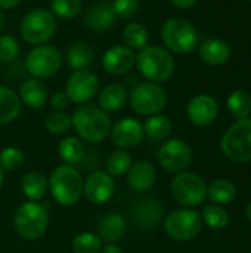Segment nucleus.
<instances>
[{
    "label": "nucleus",
    "mask_w": 251,
    "mask_h": 253,
    "mask_svg": "<svg viewBox=\"0 0 251 253\" xmlns=\"http://www.w3.org/2000/svg\"><path fill=\"white\" fill-rule=\"evenodd\" d=\"M143 126L139 120L126 117L118 120L114 127H111V138L112 142L120 150H130L136 148L143 139Z\"/></svg>",
    "instance_id": "14"
},
{
    "label": "nucleus",
    "mask_w": 251,
    "mask_h": 253,
    "mask_svg": "<svg viewBox=\"0 0 251 253\" xmlns=\"http://www.w3.org/2000/svg\"><path fill=\"white\" fill-rule=\"evenodd\" d=\"M99 253H123V251L118 246H115V245H108V246L102 248L99 251Z\"/></svg>",
    "instance_id": "44"
},
{
    "label": "nucleus",
    "mask_w": 251,
    "mask_h": 253,
    "mask_svg": "<svg viewBox=\"0 0 251 253\" xmlns=\"http://www.w3.org/2000/svg\"><path fill=\"white\" fill-rule=\"evenodd\" d=\"M99 237L107 242H118L126 233V221L120 213H107L98 224Z\"/></svg>",
    "instance_id": "24"
},
{
    "label": "nucleus",
    "mask_w": 251,
    "mask_h": 253,
    "mask_svg": "<svg viewBox=\"0 0 251 253\" xmlns=\"http://www.w3.org/2000/svg\"><path fill=\"white\" fill-rule=\"evenodd\" d=\"M223 154L235 163L251 162V119H238L222 138Z\"/></svg>",
    "instance_id": "4"
},
{
    "label": "nucleus",
    "mask_w": 251,
    "mask_h": 253,
    "mask_svg": "<svg viewBox=\"0 0 251 253\" xmlns=\"http://www.w3.org/2000/svg\"><path fill=\"white\" fill-rule=\"evenodd\" d=\"M143 132L151 139H155V141L164 139L172 132V122L166 116H161V114L151 116L143 125Z\"/></svg>",
    "instance_id": "31"
},
{
    "label": "nucleus",
    "mask_w": 251,
    "mask_h": 253,
    "mask_svg": "<svg viewBox=\"0 0 251 253\" xmlns=\"http://www.w3.org/2000/svg\"><path fill=\"white\" fill-rule=\"evenodd\" d=\"M19 53V43L9 34L0 36V62L9 64L16 59Z\"/></svg>",
    "instance_id": "39"
},
{
    "label": "nucleus",
    "mask_w": 251,
    "mask_h": 253,
    "mask_svg": "<svg viewBox=\"0 0 251 253\" xmlns=\"http://www.w3.org/2000/svg\"><path fill=\"white\" fill-rule=\"evenodd\" d=\"M1 184H3V169L0 168V187H1Z\"/></svg>",
    "instance_id": "48"
},
{
    "label": "nucleus",
    "mask_w": 251,
    "mask_h": 253,
    "mask_svg": "<svg viewBox=\"0 0 251 253\" xmlns=\"http://www.w3.org/2000/svg\"><path fill=\"white\" fill-rule=\"evenodd\" d=\"M135 53L127 46L115 44L109 47L102 56V67L111 76L127 74L135 64Z\"/></svg>",
    "instance_id": "17"
},
{
    "label": "nucleus",
    "mask_w": 251,
    "mask_h": 253,
    "mask_svg": "<svg viewBox=\"0 0 251 253\" xmlns=\"http://www.w3.org/2000/svg\"><path fill=\"white\" fill-rule=\"evenodd\" d=\"M24 162H25V157L19 148L7 147V148L1 150V153H0V168L3 170H7V172L18 170L24 165Z\"/></svg>",
    "instance_id": "38"
},
{
    "label": "nucleus",
    "mask_w": 251,
    "mask_h": 253,
    "mask_svg": "<svg viewBox=\"0 0 251 253\" xmlns=\"http://www.w3.org/2000/svg\"><path fill=\"white\" fill-rule=\"evenodd\" d=\"M192 160L191 147L182 139H170L163 144L158 150L160 165L172 173H179L185 170Z\"/></svg>",
    "instance_id": "12"
},
{
    "label": "nucleus",
    "mask_w": 251,
    "mask_h": 253,
    "mask_svg": "<svg viewBox=\"0 0 251 253\" xmlns=\"http://www.w3.org/2000/svg\"><path fill=\"white\" fill-rule=\"evenodd\" d=\"M112 9H114V13L117 18L127 19L138 12L139 1L138 0H114Z\"/></svg>",
    "instance_id": "40"
},
{
    "label": "nucleus",
    "mask_w": 251,
    "mask_h": 253,
    "mask_svg": "<svg viewBox=\"0 0 251 253\" xmlns=\"http://www.w3.org/2000/svg\"><path fill=\"white\" fill-rule=\"evenodd\" d=\"M4 22H6V16H4V13L0 10V31H1L3 27H4Z\"/></svg>",
    "instance_id": "45"
},
{
    "label": "nucleus",
    "mask_w": 251,
    "mask_h": 253,
    "mask_svg": "<svg viewBox=\"0 0 251 253\" xmlns=\"http://www.w3.org/2000/svg\"><path fill=\"white\" fill-rule=\"evenodd\" d=\"M49 187L53 199L65 208L75 205L84 191V182L80 172L70 165L58 166L52 172Z\"/></svg>",
    "instance_id": "3"
},
{
    "label": "nucleus",
    "mask_w": 251,
    "mask_h": 253,
    "mask_svg": "<svg viewBox=\"0 0 251 253\" xmlns=\"http://www.w3.org/2000/svg\"><path fill=\"white\" fill-rule=\"evenodd\" d=\"M195 1H197V0H172V3H173L175 6L180 7V9H188V7H191V6H194Z\"/></svg>",
    "instance_id": "42"
},
{
    "label": "nucleus",
    "mask_w": 251,
    "mask_h": 253,
    "mask_svg": "<svg viewBox=\"0 0 251 253\" xmlns=\"http://www.w3.org/2000/svg\"><path fill=\"white\" fill-rule=\"evenodd\" d=\"M247 218H249V221L251 222V202L249 203V206H247Z\"/></svg>",
    "instance_id": "47"
},
{
    "label": "nucleus",
    "mask_w": 251,
    "mask_h": 253,
    "mask_svg": "<svg viewBox=\"0 0 251 253\" xmlns=\"http://www.w3.org/2000/svg\"><path fill=\"white\" fill-rule=\"evenodd\" d=\"M102 1H109V0H102Z\"/></svg>",
    "instance_id": "49"
},
{
    "label": "nucleus",
    "mask_w": 251,
    "mask_h": 253,
    "mask_svg": "<svg viewBox=\"0 0 251 253\" xmlns=\"http://www.w3.org/2000/svg\"><path fill=\"white\" fill-rule=\"evenodd\" d=\"M98 87H99L98 76L93 71L84 68V70H77L70 76L65 92L71 102L86 104L96 95Z\"/></svg>",
    "instance_id": "13"
},
{
    "label": "nucleus",
    "mask_w": 251,
    "mask_h": 253,
    "mask_svg": "<svg viewBox=\"0 0 251 253\" xmlns=\"http://www.w3.org/2000/svg\"><path fill=\"white\" fill-rule=\"evenodd\" d=\"M186 113H188V119L191 120L192 125L204 127V126L212 125L216 120L219 107L213 96L201 93V95L194 96L189 101Z\"/></svg>",
    "instance_id": "15"
},
{
    "label": "nucleus",
    "mask_w": 251,
    "mask_h": 253,
    "mask_svg": "<svg viewBox=\"0 0 251 253\" xmlns=\"http://www.w3.org/2000/svg\"><path fill=\"white\" fill-rule=\"evenodd\" d=\"M62 53L55 46L40 44L31 49L25 58V68L34 79H47L59 71Z\"/></svg>",
    "instance_id": "9"
},
{
    "label": "nucleus",
    "mask_w": 251,
    "mask_h": 253,
    "mask_svg": "<svg viewBox=\"0 0 251 253\" xmlns=\"http://www.w3.org/2000/svg\"><path fill=\"white\" fill-rule=\"evenodd\" d=\"M93 50L87 43L78 42L68 47L67 52V62L72 70H84L93 62Z\"/></svg>",
    "instance_id": "27"
},
{
    "label": "nucleus",
    "mask_w": 251,
    "mask_h": 253,
    "mask_svg": "<svg viewBox=\"0 0 251 253\" xmlns=\"http://www.w3.org/2000/svg\"><path fill=\"white\" fill-rule=\"evenodd\" d=\"M56 18L44 7H37L30 10L21 24V36L30 44H44L56 33Z\"/></svg>",
    "instance_id": "6"
},
{
    "label": "nucleus",
    "mask_w": 251,
    "mask_h": 253,
    "mask_svg": "<svg viewBox=\"0 0 251 253\" xmlns=\"http://www.w3.org/2000/svg\"><path fill=\"white\" fill-rule=\"evenodd\" d=\"M129 99V92L123 84L112 83L102 89L99 93V107L105 113H117L121 110Z\"/></svg>",
    "instance_id": "22"
},
{
    "label": "nucleus",
    "mask_w": 251,
    "mask_h": 253,
    "mask_svg": "<svg viewBox=\"0 0 251 253\" xmlns=\"http://www.w3.org/2000/svg\"><path fill=\"white\" fill-rule=\"evenodd\" d=\"M161 39L167 49L176 53H189L197 47L198 33L185 18H170L161 27Z\"/></svg>",
    "instance_id": "7"
},
{
    "label": "nucleus",
    "mask_w": 251,
    "mask_h": 253,
    "mask_svg": "<svg viewBox=\"0 0 251 253\" xmlns=\"http://www.w3.org/2000/svg\"><path fill=\"white\" fill-rule=\"evenodd\" d=\"M19 99L21 102H24L28 108H41L46 105L47 98H49V92L46 84L40 80V79H28L25 80L21 87H19Z\"/></svg>",
    "instance_id": "20"
},
{
    "label": "nucleus",
    "mask_w": 251,
    "mask_h": 253,
    "mask_svg": "<svg viewBox=\"0 0 251 253\" xmlns=\"http://www.w3.org/2000/svg\"><path fill=\"white\" fill-rule=\"evenodd\" d=\"M157 173L154 166L149 162L141 160L135 165L127 172V182L135 191H148L152 188L155 182Z\"/></svg>",
    "instance_id": "21"
},
{
    "label": "nucleus",
    "mask_w": 251,
    "mask_h": 253,
    "mask_svg": "<svg viewBox=\"0 0 251 253\" xmlns=\"http://www.w3.org/2000/svg\"><path fill=\"white\" fill-rule=\"evenodd\" d=\"M47 208L41 206L37 202L22 203L13 218V225L16 233L25 240H36L41 237L47 228Z\"/></svg>",
    "instance_id": "5"
},
{
    "label": "nucleus",
    "mask_w": 251,
    "mask_h": 253,
    "mask_svg": "<svg viewBox=\"0 0 251 253\" xmlns=\"http://www.w3.org/2000/svg\"><path fill=\"white\" fill-rule=\"evenodd\" d=\"M172 194L182 206H198L207 197L204 181L192 172H179L170 185Z\"/></svg>",
    "instance_id": "10"
},
{
    "label": "nucleus",
    "mask_w": 251,
    "mask_h": 253,
    "mask_svg": "<svg viewBox=\"0 0 251 253\" xmlns=\"http://www.w3.org/2000/svg\"><path fill=\"white\" fill-rule=\"evenodd\" d=\"M102 249V239L93 233H83L72 240L74 253H99Z\"/></svg>",
    "instance_id": "35"
},
{
    "label": "nucleus",
    "mask_w": 251,
    "mask_h": 253,
    "mask_svg": "<svg viewBox=\"0 0 251 253\" xmlns=\"http://www.w3.org/2000/svg\"><path fill=\"white\" fill-rule=\"evenodd\" d=\"M136 83V76H127V84H135Z\"/></svg>",
    "instance_id": "46"
},
{
    "label": "nucleus",
    "mask_w": 251,
    "mask_h": 253,
    "mask_svg": "<svg viewBox=\"0 0 251 253\" xmlns=\"http://www.w3.org/2000/svg\"><path fill=\"white\" fill-rule=\"evenodd\" d=\"M107 173L111 176H121L129 172L132 168V157L126 150H115L107 159Z\"/></svg>",
    "instance_id": "32"
},
{
    "label": "nucleus",
    "mask_w": 251,
    "mask_h": 253,
    "mask_svg": "<svg viewBox=\"0 0 251 253\" xmlns=\"http://www.w3.org/2000/svg\"><path fill=\"white\" fill-rule=\"evenodd\" d=\"M201 227H203L201 216L191 209L175 211L164 221L166 233L178 242L192 240L200 234Z\"/></svg>",
    "instance_id": "11"
},
{
    "label": "nucleus",
    "mask_w": 251,
    "mask_h": 253,
    "mask_svg": "<svg viewBox=\"0 0 251 253\" xmlns=\"http://www.w3.org/2000/svg\"><path fill=\"white\" fill-rule=\"evenodd\" d=\"M21 111V99L18 93L6 86H0V125L13 122Z\"/></svg>",
    "instance_id": "25"
},
{
    "label": "nucleus",
    "mask_w": 251,
    "mask_h": 253,
    "mask_svg": "<svg viewBox=\"0 0 251 253\" xmlns=\"http://www.w3.org/2000/svg\"><path fill=\"white\" fill-rule=\"evenodd\" d=\"M148 30L138 22H130L123 30V42L124 46H127L132 50H141L148 44Z\"/></svg>",
    "instance_id": "28"
},
{
    "label": "nucleus",
    "mask_w": 251,
    "mask_h": 253,
    "mask_svg": "<svg viewBox=\"0 0 251 253\" xmlns=\"http://www.w3.org/2000/svg\"><path fill=\"white\" fill-rule=\"evenodd\" d=\"M228 110L237 119H246L251 114V95L246 90H235L228 98Z\"/></svg>",
    "instance_id": "33"
},
{
    "label": "nucleus",
    "mask_w": 251,
    "mask_h": 253,
    "mask_svg": "<svg viewBox=\"0 0 251 253\" xmlns=\"http://www.w3.org/2000/svg\"><path fill=\"white\" fill-rule=\"evenodd\" d=\"M207 196L216 205H226L235 199L237 188L229 179H216L210 184V187L207 190Z\"/></svg>",
    "instance_id": "30"
},
{
    "label": "nucleus",
    "mask_w": 251,
    "mask_h": 253,
    "mask_svg": "<svg viewBox=\"0 0 251 253\" xmlns=\"http://www.w3.org/2000/svg\"><path fill=\"white\" fill-rule=\"evenodd\" d=\"M115 13L112 4L109 3H98L89 7L84 15V25L95 33H105L111 30L115 24Z\"/></svg>",
    "instance_id": "19"
},
{
    "label": "nucleus",
    "mask_w": 251,
    "mask_h": 253,
    "mask_svg": "<svg viewBox=\"0 0 251 253\" xmlns=\"http://www.w3.org/2000/svg\"><path fill=\"white\" fill-rule=\"evenodd\" d=\"M129 102L133 111L142 116H155L167 104V93L158 84L145 82L136 84L129 93Z\"/></svg>",
    "instance_id": "8"
},
{
    "label": "nucleus",
    "mask_w": 251,
    "mask_h": 253,
    "mask_svg": "<svg viewBox=\"0 0 251 253\" xmlns=\"http://www.w3.org/2000/svg\"><path fill=\"white\" fill-rule=\"evenodd\" d=\"M72 127L87 142H101L111 132V119L99 105L83 104L72 117Z\"/></svg>",
    "instance_id": "1"
},
{
    "label": "nucleus",
    "mask_w": 251,
    "mask_h": 253,
    "mask_svg": "<svg viewBox=\"0 0 251 253\" xmlns=\"http://www.w3.org/2000/svg\"><path fill=\"white\" fill-rule=\"evenodd\" d=\"M71 126V116L64 111H53L46 117V129L53 135H65Z\"/></svg>",
    "instance_id": "36"
},
{
    "label": "nucleus",
    "mask_w": 251,
    "mask_h": 253,
    "mask_svg": "<svg viewBox=\"0 0 251 253\" xmlns=\"http://www.w3.org/2000/svg\"><path fill=\"white\" fill-rule=\"evenodd\" d=\"M200 56L206 64L222 65L229 61L231 47L226 42L220 39H210L200 46Z\"/></svg>",
    "instance_id": "23"
},
{
    "label": "nucleus",
    "mask_w": 251,
    "mask_h": 253,
    "mask_svg": "<svg viewBox=\"0 0 251 253\" xmlns=\"http://www.w3.org/2000/svg\"><path fill=\"white\" fill-rule=\"evenodd\" d=\"M81 10V0H52L50 12L62 19H71Z\"/></svg>",
    "instance_id": "37"
},
{
    "label": "nucleus",
    "mask_w": 251,
    "mask_h": 253,
    "mask_svg": "<svg viewBox=\"0 0 251 253\" xmlns=\"http://www.w3.org/2000/svg\"><path fill=\"white\" fill-rule=\"evenodd\" d=\"M250 1H251V0H250Z\"/></svg>",
    "instance_id": "50"
},
{
    "label": "nucleus",
    "mask_w": 251,
    "mask_h": 253,
    "mask_svg": "<svg viewBox=\"0 0 251 253\" xmlns=\"http://www.w3.org/2000/svg\"><path fill=\"white\" fill-rule=\"evenodd\" d=\"M70 98L67 95V92H55L50 98V105L56 110V111H64L68 105H70Z\"/></svg>",
    "instance_id": "41"
},
{
    "label": "nucleus",
    "mask_w": 251,
    "mask_h": 253,
    "mask_svg": "<svg viewBox=\"0 0 251 253\" xmlns=\"http://www.w3.org/2000/svg\"><path fill=\"white\" fill-rule=\"evenodd\" d=\"M22 0H0V9H12L16 7Z\"/></svg>",
    "instance_id": "43"
},
{
    "label": "nucleus",
    "mask_w": 251,
    "mask_h": 253,
    "mask_svg": "<svg viewBox=\"0 0 251 253\" xmlns=\"http://www.w3.org/2000/svg\"><path fill=\"white\" fill-rule=\"evenodd\" d=\"M115 185L112 176L107 172L96 170L89 175L84 182V196L93 205H104L107 203L114 194Z\"/></svg>",
    "instance_id": "16"
},
{
    "label": "nucleus",
    "mask_w": 251,
    "mask_h": 253,
    "mask_svg": "<svg viewBox=\"0 0 251 253\" xmlns=\"http://www.w3.org/2000/svg\"><path fill=\"white\" fill-rule=\"evenodd\" d=\"M132 218L138 228L149 230L160 224V221L163 219L161 203L154 199H142L135 203L132 209Z\"/></svg>",
    "instance_id": "18"
},
{
    "label": "nucleus",
    "mask_w": 251,
    "mask_h": 253,
    "mask_svg": "<svg viewBox=\"0 0 251 253\" xmlns=\"http://www.w3.org/2000/svg\"><path fill=\"white\" fill-rule=\"evenodd\" d=\"M141 74L152 83H163L175 73V59L170 52L157 44H146L135 58Z\"/></svg>",
    "instance_id": "2"
},
{
    "label": "nucleus",
    "mask_w": 251,
    "mask_h": 253,
    "mask_svg": "<svg viewBox=\"0 0 251 253\" xmlns=\"http://www.w3.org/2000/svg\"><path fill=\"white\" fill-rule=\"evenodd\" d=\"M203 221L212 230H223L229 225V213L219 205H212L204 208Z\"/></svg>",
    "instance_id": "34"
},
{
    "label": "nucleus",
    "mask_w": 251,
    "mask_h": 253,
    "mask_svg": "<svg viewBox=\"0 0 251 253\" xmlns=\"http://www.w3.org/2000/svg\"><path fill=\"white\" fill-rule=\"evenodd\" d=\"M21 188H22V193L25 194V197H28L31 202H38L46 196L49 184L43 173L28 172L22 178Z\"/></svg>",
    "instance_id": "26"
},
{
    "label": "nucleus",
    "mask_w": 251,
    "mask_h": 253,
    "mask_svg": "<svg viewBox=\"0 0 251 253\" xmlns=\"http://www.w3.org/2000/svg\"><path fill=\"white\" fill-rule=\"evenodd\" d=\"M58 153H59L61 159L67 165L72 166V165L78 163L83 159V156H84V145H83V142L78 138L67 136V138H64L61 141Z\"/></svg>",
    "instance_id": "29"
}]
</instances>
